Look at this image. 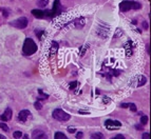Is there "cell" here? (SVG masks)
<instances>
[{"label": "cell", "mask_w": 151, "mask_h": 139, "mask_svg": "<svg viewBox=\"0 0 151 139\" xmlns=\"http://www.w3.org/2000/svg\"><path fill=\"white\" fill-rule=\"evenodd\" d=\"M149 133H144V134H143V138H145V139H148L149 138Z\"/></svg>", "instance_id": "cell-24"}, {"label": "cell", "mask_w": 151, "mask_h": 139, "mask_svg": "<svg viewBox=\"0 0 151 139\" xmlns=\"http://www.w3.org/2000/svg\"><path fill=\"white\" fill-rule=\"evenodd\" d=\"M105 126L110 131H113V130H117L122 126V123L117 121V120H111L108 119L105 121Z\"/></svg>", "instance_id": "cell-5"}, {"label": "cell", "mask_w": 151, "mask_h": 139, "mask_svg": "<svg viewBox=\"0 0 151 139\" xmlns=\"http://www.w3.org/2000/svg\"><path fill=\"white\" fill-rule=\"evenodd\" d=\"M148 117L147 116H142V118H141V123L143 124V126H145V124H147L148 123Z\"/></svg>", "instance_id": "cell-19"}, {"label": "cell", "mask_w": 151, "mask_h": 139, "mask_svg": "<svg viewBox=\"0 0 151 139\" xmlns=\"http://www.w3.org/2000/svg\"><path fill=\"white\" fill-rule=\"evenodd\" d=\"M4 138H5V137H4L3 135H0V139H4Z\"/></svg>", "instance_id": "cell-33"}, {"label": "cell", "mask_w": 151, "mask_h": 139, "mask_svg": "<svg viewBox=\"0 0 151 139\" xmlns=\"http://www.w3.org/2000/svg\"><path fill=\"white\" fill-rule=\"evenodd\" d=\"M124 138H125V137H124L123 135H116L114 137V139H124Z\"/></svg>", "instance_id": "cell-27"}, {"label": "cell", "mask_w": 151, "mask_h": 139, "mask_svg": "<svg viewBox=\"0 0 151 139\" xmlns=\"http://www.w3.org/2000/svg\"><path fill=\"white\" fill-rule=\"evenodd\" d=\"M82 136H84V134H82V132H79V133H77V135H76V138H82Z\"/></svg>", "instance_id": "cell-28"}, {"label": "cell", "mask_w": 151, "mask_h": 139, "mask_svg": "<svg viewBox=\"0 0 151 139\" xmlns=\"http://www.w3.org/2000/svg\"><path fill=\"white\" fill-rule=\"evenodd\" d=\"M135 81H136V83L134 84V87H143L146 82H147V78L145 77L144 75H138V77L134 79Z\"/></svg>", "instance_id": "cell-9"}, {"label": "cell", "mask_w": 151, "mask_h": 139, "mask_svg": "<svg viewBox=\"0 0 151 139\" xmlns=\"http://www.w3.org/2000/svg\"><path fill=\"white\" fill-rule=\"evenodd\" d=\"M68 132L69 133H75V129H74V128H68Z\"/></svg>", "instance_id": "cell-26"}, {"label": "cell", "mask_w": 151, "mask_h": 139, "mask_svg": "<svg viewBox=\"0 0 151 139\" xmlns=\"http://www.w3.org/2000/svg\"><path fill=\"white\" fill-rule=\"evenodd\" d=\"M109 99H107V98H104V102H109Z\"/></svg>", "instance_id": "cell-32"}, {"label": "cell", "mask_w": 151, "mask_h": 139, "mask_svg": "<svg viewBox=\"0 0 151 139\" xmlns=\"http://www.w3.org/2000/svg\"><path fill=\"white\" fill-rule=\"evenodd\" d=\"M52 11H53V13H54V16L58 15V14L61 12V7H60V2H59V0H55V1H54Z\"/></svg>", "instance_id": "cell-10"}, {"label": "cell", "mask_w": 151, "mask_h": 139, "mask_svg": "<svg viewBox=\"0 0 151 139\" xmlns=\"http://www.w3.org/2000/svg\"><path fill=\"white\" fill-rule=\"evenodd\" d=\"M32 138H38V139H46L47 134L41 130H34L32 133Z\"/></svg>", "instance_id": "cell-8"}, {"label": "cell", "mask_w": 151, "mask_h": 139, "mask_svg": "<svg viewBox=\"0 0 151 139\" xmlns=\"http://www.w3.org/2000/svg\"><path fill=\"white\" fill-rule=\"evenodd\" d=\"M34 107H35V109H36V110H41V109H42V105H41V104H40V102H38V101L34 103Z\"/></svg>", "instance_id": "cell-21"}, {"label": "cell", "mask_w": 151, "mask_h": 139, "mask_svg": "<svg viewBox=\"0 0 151 139\" xmlns=\"http://www.w3.org/2000/svg\"><path fill=\"white\" fill-rule=\"evenodd\" d=\"M135 129L138 130V131H141V130H143V129H142V126H138V124H136V126H135Z\"/></svg>", "instance_id": "cell-30"}, {"label": "cell", "mask_w": 151, "mask_h": 139, "mask_svg": "<svg viewBox=\"0 0 151 139\" xmlns=\"http://www.w3.org/2000/svg\"><path fill=\"white\" fill-rule=\"evenodd\" d=\"M52 116L54 119L61 121V122H66V121L70 120V118H71V116H70L69 114L66 113L63 110H60V109H56V110L53 111Z\"/></svg>", "instance_id": "cell-3"}, {"label": "cell", "mask_w": 151, "mask_h": 139, "mask_svg": "<svg viewBox=\"0 0 151 139\" xmlns=\"http://www.w3.org/2000/svg\"><path fill=\"white\" fill-rule=\"evenodd\" d=\"M38 93H39L40 95V97L38 98V99H48V97H49V95L43 94V92L41 90H38Z\"/></svg>", "instance_id": "cell-15"}, {"label": "cell", "mask_w": 151, "mask_h": 139, "mask_svg": "<svg viewBox=\"0 0 151 139\" xmlns=\"http://www.w3.org/2000/svg\"><path fill=\"white\" fill-rule=\"evenodd\" d=\"M0 129H2L4 132H9V131H10L9 126H7L5 123H2V122H0Z\"/></svg>", "instance_id": "cell-17"}, {"label": "cell", "mask_w": 151, "mask_h": 139, "mask_svg": "<svg viewBox=\"0 0 151 139\" xmlns=\"http://www.w3.org/2000/svg\"><path fill=\"white\" fill-rule=\"evenodd\" d=\"M77 84H78V82H77V81H73V82H71V83H70V85H69L70 90H74V89L77 87Z\"/></svg>", "instance_id": "cell-20"}, {"label": "cell", "mask_w": 151, "mask_h": 139, "mask_svg": "<svg viewBox=\"0 0 151 139\" xmlns=\"http://www.w3.org/2000/svg\"><path fill=\"white\" fill-rule=\"evenodd\" d=\"M28 19H26V17H20V18H18V19L14 20V21H12L11 22V26H14V28H16V29H26V26H28Z\"/></svg>", "instance_id": "cell-4"}, {"label": "cell", "mask_w": 151, "mask_h": 139, "mask_svg": "<svg viewBox=\"0 0 151 139\" xmlns=\"http://www.w3.org/2000/svg\"><path fill=\"white\" fill-rule=\"evenodd\" d=\"M32 14H33L36 18H43V17H44V12L41 10H33L32 11Z\"/></svg>", "instance_id": "cell-12"}, {"label": "cell", "mask_w": 151, "mask_h": 139, "mask_svg": "<svg viewBox=\"0 0 151 139\" xmlns=\"http://www.w3.org/2000/svg\"><path fill=\"white\" fill-rule=\"evenodd\" d=\"M57 51H58V43L56 41L52 42V46H51V50H50V54L51 56H54L55 54H57Z\"/></svg>", "instance_id": "cell-11"}, {"label": "cell", "mask_w": 151, "mask_h": 139, "mask_svg": "<svg viewBox=\"0 0 151 139\" xmlns=\"http://www.w3.org/2000/svg\"><path fill=\"white\" fill-rule=\"evenodd\" d=\"M12 116H13V112L10 107H7V110L4 111L3 115H0V120H3V121H9V120L12 119Z\"/></svg>", "instance_id": "cell-7"}, {"label": "cell", "mask_w": 151, "mask_h": 139, "mask_svg": "<svg viewBox=\"0 0 151 139\" xmlns=\"http://www.w3.org/2000/svg\"><path fill=\"white\" fill-rule=\"evenodd\" d=\"M29 119H32V114L28 110L20 111V113L18 114V120L21 123H26Z\"/></svg>", "instance_id": "cell-6"}, {"label": "cell", "mask_w": 151, "mask_h": 139, "mask_svg": "<svg viewBox=\"0 0 151 139\" xmlns=\"http://www.w3.org/2000/svg\"><path fill=\"white\" fill-rule=\"evenodd\" d=\"M13 136L14 138H21L22 137V133L20 132V131H16V132L13 133Z\"/></svg>", "instance_id": "cell-18"}, {"label": "cell", "mask_w": 151, "mask_h": 139, "mask_svg": "<svg viewBox=\"0 0 151 139\" xmlns=\"http://www.w3.org/2000/svg\"><path fill=\"white\" fill-rule=\"evenodd\" d=\"M148 26H148V23L146 22V21H144V22H143V28H144L145 30H148Z\"/></svg>", "instance_id": "cell-25"}, {"label": "cell", "mask_w": 151, "mask_h": 139, "mask_svg": "<svg viewBox=\"0 0 151 139\" xmlns=\"http://www.w3.org/2000/svg\"><path fill=\"white\" fill-rule=\"evenodd\" d=\"M91 137H92V138L102 139V138H104V135H102V134H100V133H94V134H92V135H91Z\"/></svg>", "instance_id": "cell-16"}, {"label": "cell", "mask_w": 151, "mask_h": 139, "mask_svg": "<svg viewBox=\"0 0 151 139\" xmlns=\"http://www.w3.org/2000/svg\"><path fill=\"white\" fill-rule=\"evenodd\" d=\"M129 107L132 112H136V105L134 103H129Z\"/></svg>", "instance_id": "cell-23"}, {"label": "cell", "mask_w": 151, "mask_h": 139, "mask_svg": "<svg viewBox=\"0 0 151 139\" xmlns=\"http://www.w3.org/2000/svg\"><path fill=\"white\" fill-rule=\"evenodd\" d=\"M142 7V4L136 2V1H128V0H125V1H122L119 3V9H121V12L123 13H126L128 12L129 10H138Z\"/></svg>", "instance_id": "cell-2"}, {"label": "cell", "mask_w": 151, "mask_h": 139, "mask_svg": "<svg viewBox=\"0 0 151 139\" xmlns=\"http://www.w3.org/2000/svg\"><path fill=\"white\" fill-rule=\"evenodd\" d=\"M121 107H124V109H126V107H129V103H122V104H121Z\"/></svg>", "instance_id": "cell-29"}, {"label": "cell", "mask_w": 151, "mask_h": 139, "mask_svg": "<svg viewBox=\"0 0 151 139\" xmlns=\"http://www.w3.org/2000/svg\"><path fill=\"white\" fill-rule=\"evenodd\" d=\"M37 51V45L36 43L34 42V40L32 38H26L24 40V43H23L22 46V52L24 55H33L35 54Z\"/></svg>", "instance_id": "cell-1"}, {"label": "cell", "mask_w": 151, "mask_h": 139, "mask_svg": "<svg viewBox=\"0 0 151 139\" xmlns=\"http://www.w3.org/2000/svg\"><path fill=\"white\" fill-rule=\"evenodd\" d=\"M55 138L56 139H67V136L65 135V134H63V133L57 132L55 134Z\"/></svg>", "instance_id": "cell-14"}, {"label": "cell", "mask_w": 151, "mask_h": 139, "mask_svg": "<svg viewBox=\"0 0 151 139\" xmlns=\"http://www.w3.org/2000/svg\"><path fill=\"white\" fill-rule=\"evenodd\" d=\"M78 113H80V114H90L89 112H87V111H79Z\"/></svg>", "instance_id": "cell-31"}, {"label": "cell", "mask_w": 151, "mask_h": 139, "mask_svg": "<svg viewBox=\"0 0 151 139\" xmlns=\"http://www.w3.org/2000/svg\"><path fill=\"white\" fill-rule=\"evenodd\" d=\"M35 33H36V35L38 36V38L41 39V36H42V34H44V31H38V30H36Z\"/></svg>", "instance_id": "cell-22"}, {"label": "cell", "mask_w": 151, "mask_h": 139, "mask_svg": "<svg viewBox=\"0 0 151 139\" xmlns=\"http://www.w3.org/2000/svg\"><path fill=\"white\" fill-rule=\"evenodd\" d=\"M49 3V0H38L37 1V4L39 7H46Z\"/></svg>", "instance_id": "cell-13"}]
</instances>
